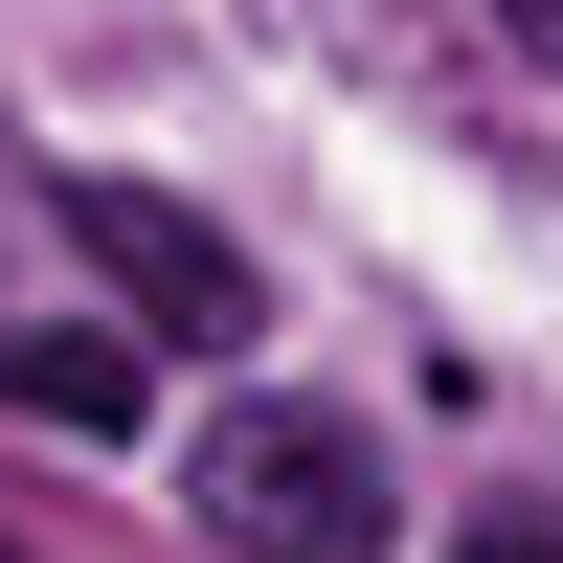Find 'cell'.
Segmentation results:
<instances>
[{
	"mask_svg": "<svg viewBox=\"0 0 563 563\" xmlns=\"http://www.w3.org/2000/svg\"><path fill=\"white\" fill-rule=\"evenodd\" d=\"M135 406H158V361H135V339H0V429H68V451H113Z\"/></svg>",
	"mask_w": 563,
	"mask_h": 563,
	"instance_id": "3",
	"label": "cell"
},
{
	"mask_svg": "<svg viewBox=\"0 0 563 563\" xmlns=\"http://www.w3.org/2000/svg\"><path fill=\"white\" fill-rule=\"evenodd\" d=\"M180 496H203L249 563H384V429H361V406L249 384V406L203 429V474H180Z\"/></svg>",
	"mask_w": 563,
	"mask_h": 563,
	"instance_id": "1",
	"label": "cell"
},
{
	"mask_svg": "<svg viewBox=\"0 0 563 563\" xmlns=\"http://www.w3.org/2000/svg\"><path fill=\"white\" fill-rule=\"evenodd\" d=\"M496 23H519V45H563V0H496Z\"/></svg>",
	"mask_w": 563,
	"mask_h": 563,
	"instance_id": "5",
	"label": "cell"
},
{
	"mask_svg": "<svg viewBox=\"0 0 563 563\" xmlns=\"http://www.w3.org/2000/svg\"><path fill=\"white\" fill-rule=\"evenodd\" d=\"M45 225L113 271L135 339H249V249H225L203 203H158V180H45Z\"/></svg>",
	"mask_w": 563,
	"mask_h": 563,
	"instance_id": "2",
	"label": "cell"
},
{
	"mask_svg": "<svg viewBox=\"0 0 563 563\" xmlns=\"http://www.w3.org/2000/svg\"><path fill=\"white\" fill-rule=\"evenodd\" d=\"M451 563H563V519H519V496H496V519H451Z\"/></svg>",
	"mask_w": 563,
	"mask_h": 563,
	"instance_id": "4",
	"label": "cell"
}]
</instances>
